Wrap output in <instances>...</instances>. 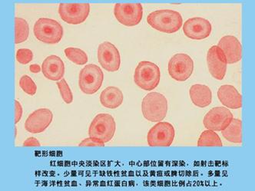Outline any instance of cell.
<instances>
[{"mask_svg":"<svg viewBox=\"0 0 255 191\" xmlns=\"http://www.w3.org/2000/svg\"><path fill=\"white\" fill-rule=\"evenodd\" d=\"M147 22L153 29L165 33H175L183 25L181 14L171 9H161L151 12Z\"/></svg>","mask_w":255,"mask_h":191,"instance_id":"1","label":"cell"},{"mask_svg":"<svg viewBox=\"0 0 255 191\" xmlns=\"http://www.w3.org/2000/svg\"><path fill=\"white\" fill-rule=\"evenodd\" d=\"M141 111L144 118L148 121L160 122L165 119L168 112V101L166 97L161 93H148L143 98Z\"/></svg>","mask_w":255,"mask_h":191,"instance_id":"2","label":"cell"},{"mask_svg":"<svg viewBox=\"0 0 255 191\" xmlns=\"http://www.w3.org/2000/svg\"><path fill=\"white\" fill-rule=\"evenodd\" d=\"M161 79L160 69L156 64L148 61L138 63L134 71L135 84L144 91H152L158 86Z\"/></svg>","mask_w":255,"mask_h":191,"instance_id":"3","label":"cell"},{"mask_svg":"<svg viewBox=\"0 0 255 191\" xmlns=\"http://www.w3.org/2000/svg\"><path fill=\"white\" fill-rule=\"evenodd\" d=\"M33 32L38 40L52 45L60 42L63 36V28L55 19L40 18L34 25Z\"/></svg>","mask_w":255,"mask_h":191,"instance_id":"4","label":"cell"},{"mask_svg":"<svg viewBox=\"0 0 255 191\" xmlns=\"http://www.w3.org/2000/svg\"><path fill=\"white\" fill-rule=\"evenodd\" d=\"M116 130V121L111 114H99L89 126V135L90 138L107 143L113 139Z\"/></svg>","mask_w":255,"mask_h":191,"instance_id":"5","label":"cell"},{"mask_svg":"<svg viewBox=\"0 0 255 191\" xmlns=\"http://www.w3.org/2000/svg\"><path fill=\"white\" fill-rule=\"evenodd\" d=\"M104 74L99 66L94 64H89L85 66L79 77V86L83 93L93 95L103 86Z\"/></svg>","mask_w":255,"mask_h":191,"instance_id":"6","label":"cell"},{"mask_svg":"<svg viewBox=\"0 0 255 191\" xmlns=\"http://www.w3.org/2000/svg\"><path fill=\"white\" fill-rule=\"evenodd\" d=\"M114 15L120 23L126 26H135L141 22L143 16L142 5L134 3H116L114 6Z\"/></svg>","mask_w":255,"mask_h":191,"instance_id":"7","label":"cell"},{"mask_svg":"<svg viewBox=\"0 0 255 191\" xmlns=\"http://www.w3.org/2000/svg\"><path fill=\"white\" fill-rule=\"evenodd\" d=\"M168 73L178 82L188 80L194 71V62L187 54L178 53L173 56L168 62Z\"/></svg>","mask_w":255,"mask_h":191,"instance_id":"8","label":"cell"},{"mask_svg":"<svg viewBox=\"0 0 255 191\" xmlns=\"http://www.w3.org/2000/svg\"><path fill=\"white\" fill-rule=\"evenodd\" d=\"M175 136V128L172 124L160 121L148 131L147 141L150 147H169Z\"/></svg>","mask_w":255,"mask_h":191,"instance_id":"9","label":"cell"},{"mask_svg":"<svg viewBox=\"0 0 255 191\" xmlns=\"http://www.w3.org/2000/svg\"><path fill=\"white\" fill-rule=\"evenodd\" d=\"M90 4L88 2H62L59 5V13L64 22L72 25H78L86 20L90 12Z\"/></svg>","mask_w":255,"mask_h":191,"instance_id":"10","label":"cell"},{"mask_svg":"<svg viewBox=\"0 0 255 191\" xmlns=\"http://www.w3.org/2000/svg\"><path fill=\"white\" fill-rule=\"evenodd\" d=\"M98 60L103 69L114 72L121 66V56L116 45L109 42H104L98 48Z\"/></svg>","mask_w":255,"mask_h":191,"instance_id":"11","label":"cell"},{"mask_svg":"<svg viewBox=\"0 0 255 191\" xmlns=\"http://www.w3.org/2000/svg\"><path fill=\"white\" fill-rule=\"evenodd\" d=\"M233 114L225 107L211 109L204 117V125L208 130L222 131L232 122Z\"/></svg>","mask_w":255,"mask_h":191,"instance_id":"12","label":"cell"},{"mask_svg":"<svg viewBox=\"0 0 255 191\" xmlns=\"http://www.w3.org/2000/svg\"><path fill=\"white\" fill-rule=\"evenodd\" d=\"M53 120V114L48 108H39L27 117L25 128L28 132L39 134L50 125Z\"/></svg>","mask_w":255,"mask_h":191,"instance_id":"13","label":"cell"},{"mask_svg":"<svg viewBox=\"0 0 255 191\" xmlns=\"http://www.w3.org/2000/svg\"><path fill=\"white\" fill-rule=\"evenodd\" d=\"M212 24L208 19L195 17L188 19L183 25V32L187 37L195 40L206 39L212 32Z\"/></svg>","mask_w":255,"mask_h":191,"instance_id":"14","label":"cell"},{"mask_svg":"<svg viewBox=\"0 0 255 191\" xmlns=\"http://www.w3.org/2000/svg\"><path fill=\"white\" fill-rule=\"evenodd\" d=\"M207 62L212 77L222 80L226 75L228 63L223 51L218 45H214L208 50Z\"/></svg>","mask_w":255,"mask_h":191,"instance_id":"15","label":"cell"},{"mask_svg":"<svg viewBox=\"0 0 255 191\" xmlns=\"http://www.w3.org/2000/svg\"><path fill=\"white\" fill-rule=\"evenodd\" d=\"M218 46L223 51L227 63H237L242 59V45L239 39L233 35L224 36L218 42Z\"/></svg>","mask_w":255,"mask_h":191,"instance_id":"16","label":"cell"},{"mask_svg":"<svg viewBox=\"0 0 255 191\" xmlns=\"http://www.w3.org/2000/svg\"><path fill=\"white\" fill-rule=\"evenodd\" d=\"M42 72L46 79L59 82L65 74V64L59 56L52 55L42 62Z\"/></svg>","mask_w":255,"mask_h":191,"instance_id":"17","label":"cell"},{"mask_svg":"<svg viewBox=\"0 0 255 191\" xmlns=\"http://www.w3.org/2000/svg\"><path fill=\"white\" fill-rule=\"evenodd\" d=\"M219 101L225 107L232 109L241 108L242 107V97L239 91L230 85L221 86L218 91Z\"/></svg>","mask_w":255,"mask_h":191,"instance_id":"18","label":"cell"},{"mask_svg":"<svg viewBox=\"0 0 255 191\" xmlns=\"http://www.w3.org/2000/svg\"><path fill=\"white\" fill-rule=\"evenodd\" d=\"M189 95L191 101L197 107H206L212 103V91L205 85L196 84L191 86Z\"/></svg>","mask_w":255,"mask_h":191,"instance_id":"19","label":"cell"},{"mask_svg":"<svg viewBox=\"0 0 255 191\" xmlns=\"http://www.w3.org/2000/svg\"><path fill=\"white\" fill-rule=\"evenodd\" d=\"M123 93L119 88L109 86L106 88L100 96V102L107 108L115 109L122 105Z\"/></svg>","mask_w":255,"mask_h":191,"instance_id":"20","label":"cell"},{"mask_svg":"<svg viewBox=\"0 0 255 191\" xmlns=\"http://www.w3.org/2000/svg\"><path fill=\"white\" fill-rule=\"evenodd\" d=\"M222 135L227 141L235 144L242 143V122L241 120L233 118L228 127L222 131Z\"/></svg>","mask_w":255,"mask_h":191,"instance_id":"21","label":"cell"},{"mask_svg":"<svg viewBox=\"0 0 255 191\" xmlns=\"http://www.w3.org/2000/svg\"><path fill=\"white\" fill-rule=\"evenodd\" d=\"M220 137L212 130H207L202 133L198 141V147H222Z\"/></svg>","mask_w":255,"mask_h":191,"instance_id":"22","label":"cell"},{"mask_svg":"<svg viewBox=\"0 0 255 191\" xmlns=\"http://www.w3.org/2000/svg\"><path fill=\"white\" fill-rule=\"evenodd\" d=\"M15 43L25 42L29 37V26L26 20L19 17L15 19Z\"/></svg>","mask_w":255,"mask_h":191,"instance_id":"23","label":"cell"},{"mask_svg":"<svg viewBox=\"0 0 255 191\" xmlns=\"http://www.w3.org/2000/svg\"><path fill=\"white\" fill-rule=\"evenodd\" d=\"M64 52L66 54V57L76 65L83 66L88 62L87 54L82 49L69 47L65 49Z\"/></svg>","mask_w":255,"mask_h":191,"instance_id":"24","label":"cell"},{"mask_svg":"<svg viewBox=\"0 0 255 191\" xmlns=\"http://www.w3.org/2000/svg\"><path fill=\"white\" fill-rule=\"evenodd\" d=\"M56 84H57L58 89H59V93H60L63 101L66 104H71L73 101V95H72L69 85L66 83V79H61L60 81L57 82Z\"/></svg>","mask_w":255,"mask_h":191,"instance_id":"25","label":"cell"},{"mask_svg":"<svg viewBox=\"0 0 255 191\" xmlns=\"http://www.w3.org/2000/svg\"><path fill=\"white\" fill-rule=\"evenodd\" d=\"M19 86L24 93L29 96H34L37 92V86L29 76H23L19 80Z\"/></svg>","mask_w":255,"mask_h":191,"instance_id":"26","label":"cell"},{"mask_svg":"<svg viewBox=\"0 0 255 191\" xmlns=\"http://www.w3.org/2000/svg\"><path fill=\"white\" fill-rule=\"evenodd\" d=\"M33 59V53L29 49H19L16 52V59L22 65L29 63Z\"/></svg>","mask_w":255,"mask_h":191,"instance_id":"27","label":"cell"},{"mask_svg":"<svg viewBox=\"0 0 255 191\" xmlns=\"http://www.w3.org/2000/svg\"><path fill=\"white\" fill-rule=\"evenodd\" d=\"M79 147H104L105 143L96 138H86L79 144Z\"/></svg>","mask_w":255,"mask_h":191,"instance_id":"28","label":"cell"},{"mask_svg":"<svg viewBox=\"0 0 255 191\" xmlns=\"http://www.w3.org/2000/svg\"><path fill=\"white\" fill-rule=\"evenodd\" d=\"M15 123L19 122L20 121L22 115V107L20 103L17 100H15Z\"/></svg>","mask_w":255,"mask_h":191,"instance_id":"29","label":"cell"},{"mask_svg":"<svg viewBox=\"0 0 255 191\" xmlns=\"http://www.w3.org/2000/svg\"><path fill=\"white\" fill-rule=\"evenodd\" d=\"M24 147H40L41 144L39 141L35 138L31 137V138H27L25 142L23 143Z\"/></svg>","mask_w":255,"mask_h":191,"instance_id":"30","label":"cell"},{"mask_svg":"<svg viewBox=\"0 0 255 191\" xmlns=\"http://www.w3.org/2000/svg\"><path fill=\"white\" fill-rule=\"evenodd\" d=\"M29 70H30V72H32V73H35V74H36V73L40 72L42 69H41L40 66L37 65V64H33V65H31V66H29Z\"/></svg>","mask_w":255,"mask_h":191,"instance_id":"31","label":"cell"}]
</instances>
